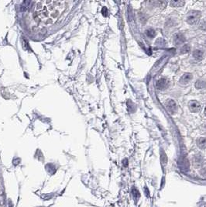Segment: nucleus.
Returning a JSON list of instances; mask_svg holds the SVG:
<instances>
[{
  "instance_id": "nucleus-11",
  "label": "nucleus",
  "mask_w": 206,
  "mask_h": 207,
  "mask_svg": "<svg viewBox=\"0 0 206 207\" xmlns=\"http://www.w3.org/2000/svg\"><path fill=\"white\" fill-rule=\"evenodd\" d=\"M185 2L184 1H171V6L173 7H180L184 5Z\"/></svg>"
},
{
  "instance_id": "nucleus-5",
  "label": "nucleus",
  "mask_w": 206,
  "mask_h": 207,
  "mask_svg": "<svg viewBox=\"0 0 206 207\" xmlns=\"http://www.w3.org/2000/svg\"><path fill=\"white\" fill-rule=\"evenodd\" d=\"M188 106L189 109H190L191 112H192V113H198V112L201 111V105H200V103L198 102V101L195 100L190 101L188 103Z\"/></svg>"
},
{
  "instance_id": "nucleus-9",
  "label": "nucleus",
  "mask_w": 206,
  "mask_h": 207,
  "mask_svg": "<svg viewBox=\"0 0 206 207\" xmlns=\"http://www.w3.org/2000/svg\"><path fill=\"white\" fill-rule=\"evenodd\" d=\"M197 144L198 147L201 149H205L206 148V138L205 137H201L198 138L197 140Z\"/></svg>"
},
{
  "instance_id": "nucleus-14",
  "label": "nucleus",
  "mask_w": 206,
  "mask_h": 207,
  "mask_svg": "<svg viewBox=\"0 0 206 207\" xmlns=\"http://www.w3.org/2000/svg\"><path fill=\"white\" fill-rule=\"evenodd\" d=\"M189 50H190V46L189 45H185L183 47H182L181 49V51H180V53H186V52H188Z\"/></svg>"
},
{
  "instance_id": "nucleus-2",
  "label": "nucleus",
  "mask_w": 206,
  "mask_h": 207,
  "mask_svg": "<svg viewBox=\"0 0 206 207\" xmlns=\"http://www.w3.org/2000/svg\"><path fill=\"white\" fill-rule=\"evenodd\" d=\"M201 16V12L197 11V10H192L187 14L186 19H187V23L190 25H195L199 21L200 18Z\"/></svg>"
},
{
  "instance_id": "nucleus-4",
  "label": "nucleus",
  "mask_w": 206,
  "mask_h": 207,
  "mask_svg": "<svg viewBox=\"0 0 206 207\" xmlns=\"http://www.w3.org/2000/svg\"><path fill=\"white\" fill-rule=\"evenodd\" d=\"M156 88L160 90H164L168 89L170 86V80L167 78H161L156 82Z\"/></svg>"
},
{
  "instance_id": "nucleus-12",
  "label": "nucleus",
  "mask_w": 206,
  "mask_h": 207,
  "mask_svg": "<svg viewBox=\"0 0 206 207\" xmlns=\"http://www.w3.org/2000/svg\"><path fill=\"white\" fill-rule=\"evenodd\" d=\"M195 87L197 89H203V88L206 87V82L204 81H198L195 84Z\"/></svg>"
},
{
  "instance_id": "nucleus-8",
  "label": "nucleus",
  "mask_w": 206,
  "mask_h": 207,
  "mask_svg": "<svg viewBox=\"0 0 206 207\" xmlns=\"http://www.w3.org/2000/svg\"><path fill=\"white\" fill-rule=\"evenodd\" d=\"M174 41V44H176V45H180V44H183V43L184 42L185 38H184V37L182 35V34H177V35H175Z\"/></svg>"
},
{
  "instance_id": "nucleus-13",
  "label": "nucleus",
  "mask_w": 206,
  "mask_h": 207,
  "mask_svg": "<svg viewBox=\"0 0 206 207\" xmlns=\"http://www.w3.org/2000/svg\"><path fill=\"white\" fill-rule=\"evenodd\" d=\"M146 34H147V36H148L149 37H151V38H153V37H155V35H156V32H155L154 30L153 29H148L146 30Z\"/></svg>"
},
{
  "instance_id": "nucleus-6",
  "label": "nucleus",
  "mask_w": 206,
  "mask_h": 207,
  "mask_svg": "<svg viewBox=\"0 0 206 207\" xmlns=\"http://www.w3.org/2000/svg\"><path fill=\"white\" fill-rule=\"evenodd\" d=\"M192 78H193V75L191 73H186V74H184L183 76L180 78L179 82L181 85H186L190 82Z\"/></svg>"
},
{
  "instance_id": "nucleus-15",
  "label": "nucleus",
  "mask_w": 206,
  "mask_h": 207,
  "mask_svg": "<svg viewBox=\"0 0 206 207\" xmlns=\"http://www.w3.org/2000/svg\"><path fill=\"white\" fill-rule=\"evenodd\" d=\"M204 114H205V116H206V107H205V109H204Z\"/></svg>"
},
{
  "instance_id": "nucleus-1",
  "label": "nucleus",
  "mask_w": 206,
  "mask_h": 207,
  "mask_svg": "<svg viewBox=\"0 0 206 207\" xmlns=\"http://www.w3.org/2000/svg\"><path fill=\"white\" fill-rule=\"evenodd\" d=\"M66 7L67 2L65 1H39L34 9V19L41 26H51L64 13Z\"/></svg>"
},
{
  "instance_id": "nucleus-7",
  "label": "nucleus",
  "mask_w": 206,
  "mask_h": 207,
  "mask_svg": "<svg viewBox=\"0 0 206 207\" xmlns=\"http://www.w3.org/2000/svg\"><path fill=\"white\" fill-rule=\"evenodd\" d=\"M193 56L194 58H195L198 60H201L205 56V51L202 50H195L193 52Z\"/></svg>"
},
{
  "instance_id": "nucleus-10",
  "label": "nucleus",
  "mask_w": 206,
  "mask_h": 207,
  "mask_svg": "<svg viewBox=\"0 0 206 207\" xmlns=\"http://www.w3.org/2000/svg\"><path fill=\"white\" fill-rule=\"evenodd\" d=\"M6 202V195L4 189L0 187V206H4Z\"/></svg>"
},
{
  "instance_id": "nucleus-3",
  "label": "nucleus",
  "mask_w": 206,
  "mask_h": 207,
  "mask_svg": "<svg viewBox=\"0 0 206 207\" xmlns=\"http://www.w3.org/2000/svg\"><path fill=\"white\" fill-rule=\"evenodd\" d=\"M164 105H165V108H166L167 111L169 113L172 114H175L177 111V104H176L175 101H174L173 99H168V100L165 102L164 103Z\"/></svg>"
}]
</instances>
